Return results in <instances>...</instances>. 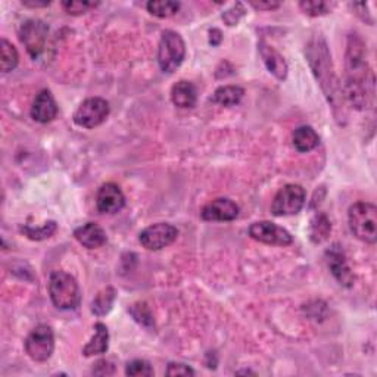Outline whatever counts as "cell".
<instances>
[{"label": "cell", "instance_id": "obj_1", "mask_svg": "<svg viewBox=\"0 0 377 377\" xmlns=\"http://www.w3.org/2000/svg\"><path fill=\"white\" fill-rule=\"evenodd\" d=\"M343 99L357 111H367L374 101V74L367 61V46L358 33L346 40Z\"/></svg>", "mask_w": 377, "mask_h": 377}, {"label": "cell", "instance_id": "obj_2", "mask_svg": "<svg viewBox=\"0 0 377 377\" xmlns=\"http://www.w3.org/2000/svg\"><path fill=\"white\" fill-rule=\"evenodd\" d=\"M305 58L314 78L321 87L323 94H325V98L332 106L334 118L342 124V119L346 118V102L343 99L342 84L339 83V78L333 68L332 53L326 38L320 34L309 38V42L305 46Z\"/></svg>", "mask_w": 377, "mask_h": 377}, {"label": "cell", "instance_id": "obj_3", "mask_svg": "<svg viewBox=\"0 0 377 377\" xmlns=\"http://www.w3.org/2000/svg\"><path fill=\"white\" fill-rule=\"evenodd\" d=\"M47 290L52 304L62 311H74L82 304V292L74 276L55 270L49 276Z\"/></svg>", "mask_w": 377, "mask_h": 377}, {"label": "cell", "instance_id": "obj_4", "mask_svg": "<svg viewBox=\"0 0 377 377\" xmlns=\"http://www.w3.org/2000/svg\"><path fill=\"white\" fill-rule=\"evenodd\" d=\"M348 224L358 240L369 245L377 242V208L374 204L364 200L353 204L348 209Z\"/></svg>", "mask_w": 377, "mask_h": 377}, {"label": "cell", "instance_id": "obj_5", "mask_svg": "<svg viewBox=\"0 0 377 377\" xmlns=\"http://www.w3.org/2000/svg\"><path fill=\"white\" fill-rule=\"evenodd\" d=\"M186 58V45L183 37L172 30L161 34L158 45V65L163 73L172 74Z\"/></svg>", "mask_w": 377, "mask_h": 377}, {"label": "cell", "instance_id": "obj_6", "mask_svg": "<svg viewBox=\"0 0 377 377\" xmlns=\"http://www.w3.org/2000/svg\"><path fill=\"white\" fill-rule=\"evenodd\" d=\"M25 354L36 362H46L55 351V334L47 325L36 326L24 342Z\"/></svg>", "mask_w": 377, "mask_h": 377}, {"label": "cell", "instance_id": "obj_7", "mask_svg": "<svg viewBox=\"0 0 377 377\" xmlns=\"http://www.w3.org/2000/svg\"><path fill=\"white\" fill-rule=\"evenodd\" d=\"M305 200H306V193L302 186L286 184L276 193L273 204H272V214L274 215V217L296 215L304 208Z\"/></svg>", "mask_w": 377, "mask_h": 377}, {"label": "cell", "instance_id": "obj_8", "mask_svg": "<svg viewBox=\"0 0 377 377\" xmlns=\"http://www.w3.org/2000/svg\"><path fill=\"white\" fill-rule=\"evenodd\" d=\"M49 36V25L42 20H27L20 27V40L33 59L45 52Z\"/></svg>", "mask_w": 377, "mask_h": 377}, {"label": "cell", "instance_id": "obj_9", "mask_svg": "<svg viewBox=\"0 0 377 377\" xmlns=\"http://www.w3.org/2000/svg\"><path fill=\"white\" fill-rule=\"evenodd\" d=\"M111 112L110 103L102 98H89L77 108L74 123L82 128H94L103 124Z\"/></svg>", "mask_w": 377, "mask_h": 377}, {"label": "cell", "instance_id": "obj_10", "mask_svg": "<svg viewBox=\"0 0 377 377\" xmlns=\"http://www.w3.org/2000/svg\"><path fill=\"white\" fill-rule=\"evenodd\" d=\"M179 230L170 223H156L143 228L139 235V242L147 251H161L177 239Z\"/></svg>", "mask_w": 377, "mask_h": 377}, {"label": "cell", "instance_id": "obj_11", "mask_svg": "<svg viewBox=\"0 0 377 377\" xmlns=\"http://www.w3.org/2000/svg\"><path fill=\"white\" fill-rule=\"evenodd\" d=\"M249 236L264 245L273 246H289L292 245V235L276 223L272 221H257L249 226Z\"/></svg>", "mask_w": 377, "mask_h": 377}, {"label": "cell", "instance_id": "obj_12", "mask_svg": "<svg viewBox=\"0 0 377 377\" xmlns=\"http://www.w3.org/2000/svg\"><path fill=\"white\" fill-rule=\"evenodd\" d=\"M325 258L327 263L329 270L332 276L336 279V281L339 283L341 286L349 289L354 286L355 283V276L351 270V267L348 264L345 251L339 244H333L326 252H325Z\"/></svg>", "mask_w": 377, "mask_h": 377}, {"label": "cell", "instance_id": "obj_13", "mask_svg": "<svg viewBox=\"0 0 377 377\" xmlns=\"http://www.w3.org/2000/svg\"><path fill=\"white\" fill-rule=\"evenodd\" d=\"M240 208L235 200L228 198H217L207 204L200 211L204 221H233L239 217Z\"/></svg>", "mask_w": 377, "mask_h": 377}, {"label": "cell", "instance_id": "obj_14", "mask_svg": "<svg viewBox=\"0 0 377 377\" xmlns=\"http://www.w3.org/2000/svg\"><path fill=\"white\" fill-rule=\"evenodd\" d=\"M124 205L126 196L118 184L105 183L101 186L96 196V207L101 214H117Z\"/></svg>", "mask_w": 377, "mask_h": 377}, {"label": "cell", "instance_id": "obj_15", "mask_svg": "<svg viewBox=\"0 0 377 377\" xmlns=\"http://www.w3.org/2000/svg\"><path fill=\"white\" fill-rule=\"evenodd\" d=\"M30 115L40 124L52 123V121L58 117V105L50 90L43 89L38 91L31 105Z\"/></svg>", "mask_w": 377, "mask_h": 377}, {"label": "cell", "instance_id": "obj_16", "mask_svg": "<svg viewBox=\"0 0 377 377\" xmlns=\"http://www.w3.org/2000/svg\"><path fill=\"white\" fill-rule=\"evenodd\" d=\"M258 50L268 73L273 74L279 82H285L289 73V66L285 58H283L273 46L265 43L264 40H261V42L258 43Z\"/></svg>", "mask_w": 377, "mask_h": 377}, {"label": "cell", "instance_id": "obj_17", "mask_svg": "<svg viewBox=\"0 0 377 377\" xmlns=\"http://www.w3.org/2000/svg\"><path fill=\"white\" fill-rule=\"evenodd\" d=\"M74 237L80 245L87 249H98L106 244V233L96 223H86L77 227L74 230Z\"/></svg>", "mask_w": 377, "mask_h": 377}, {"label": "cell", "instance_id": "obj_18", "mask_svg": "<svg viewBox=\"0 0 377 377\" xmlns=\"http://www.w3.org/2000/svg\"><path fill=\"white\" fill-rule=\"evenodd\" d=\"M171 102L182 110H191L198 102V90L193 83L180 80L171 87Z\"/></svg>", "mask_w": 377, "mask_h": 377}, {"label": "cell", "instance_id": "obj_19", "mask_svg": "<svg viewBox=\"0 0 377 377\" xmlns=\"http://www.w3.org/2000/svg\"><path fill=\"white\" fill-rule=\"evenodd\" d=\"M108 348H110V330H108L106 325L99 321L94 325V333L91 336V339L83 348V355L84 357L102 355L108 353Z\"/></svg>", "mask_w": 377, "mask_h": 377}, {"label": "cell", "instance_id": "obj_20", "mask_svg": "<svg viewBox=\"0 0 377 377\" xmlns=\"http://www.w3.org/2000/svg\"><path fill=\"white\" fill-rule=\"evenodd\" d=\"M292 143L300 154H308L320 145V136L311 126H301L293 131Z\"/></svg>", "mask_w": 377, "mask_h": 377}, {"label": "cell", "instance_id": "obj_21", "mask_svg": "<svg viewBox=\"0 0 377 377\" xmlns=\"http://www.w3.org/2000/svg\"><path fill=\"white\" fill-rule=\"evenodd\" d=\"M332 233V223L325 212H317L309 221V239L313 244L320 245L326 242Z\"/></svg>", "mask_w": 377, "mask_h": 377}, {"label": "cell", "instance_id": "obj_22", "mask_svg": "<svg viewBox=\"0 0 377 377\" xmlns=\"http://www.w3.org/2000/svg\"><path fill=\"white\" fill-rule=\"evenodd\" d=\"M117 300V292L112 286H106L98 295L94 296L91 305H90V311L96 317H103L106 314L111 313V309L115 304Z\"/></svg>", "mask_w": 377, "mask_h": 377}, {"label": "cell", "instance_id": "obj_23", "mask_svg": "<svg viewBox=\"0 0 377 377\" xmlns=\"http://www.w3.org/2000/svg\"><path fill=\"white\" fill-rule=\"evenodd\" d=\"M245 96V90L240 86H221L214 91L211 101L220 106H236Z\"/></svg>", "mask_w": 377, "mask_h": 377}, {"label": "cell", "instance_id": "obj_24", "mask_svg": "<svg viewBox=\"0 0 377 377\" xmlns=\"http://www.w3.org/2000/svg\"><path fill=\"white\" fill-rule=\"evenodd\" d=\"M58 230V224L57 221H46L45 224H42L40 227H34V226H29V224H24V226H20V232L30 240H36V242H42V240H46L49 237H52L53 235L57 233Z\"/></svg>", "mask_w": 377, "mask_h": 377}, {"label": "cell", "instance_id": "obj_25", "mask_svg": "<svg viewBox=\"0 0 377 377\" xmlns=\"http://www.w3.org/2000/svg\"><path fill=\"white\" fill-rule=\"evenodd\" d=\"M20 55L17 47L13 46L6 38H2L0 42V66L3 73H10L18 66Z\"/></svg>", "mask_w": 377, "mask_h": 377}, {"label": "cell", "instance_id": "obj_26", "mask_svg": "<svg viewBox=\"0 0 377 377\" xmlns=\"http://www.w3.org/2000/svg\"><path fill=\"white\" fill-rule=\"evenodd\" d=\"M146 9L151 15L156 18H170L176 15L180 9L179 2H170V0H163V2H156V0H151L146 3Z\"/></svg>", "mask_w": 377, "mask_h": 377}, {"label": "cell", "instance_id": "obj_27", "mask_svg": "<svg viewBox=\"0 0 377 377\" xmlns=\"http://www.w3.org/2000/svg\"><path fill=\"white\" fill-rule=\"evenodd\" d=\"M128 313L134 318V321H138L140 326L147 327V329H152L155 326V320H154L152 311H151V308L147 306L146 302L133 304L128 308Z\"/></svg>", "mask_w": 377, "mask_h": 377}, {"label": "cell", "instance_id": "obj_28", "mask_svg": "<svg viewBox=\"0 0 377 377\" xmlns=\"http://www.w3.org/2000/svg\"><path fill=\"white\" fill-rule=\"evenodd\" d=\"M334 5L336 3L323 2V0H304L300 2V9L308 17H323L332 12Z\"/></svg>", "mask_w": 377, "mask_h": 377}, {"label": "cell", "instance_id": "obj_29", "mask_svg": "<svg viewBox=\"0 0 377 377\" xmlns=\"http://www.w3.org/2000/svg\"><path fill=\"white\" fill-rule=\"evenodd\" d=\"M126 374L127 376H134V377H149L154 376L155 371L149 362L145 360H133L127 362L126 366Z\"/></svg>", "mask_w": 377, "mask_h": 377}, {"label": "cell", "instance_id": "obj_30", "mask_svg": "<svg viewBox=\"0 0 377 377\" xmlns=\"http://www.w3.org/2000/svg\"><path fill=\"white\" fill-rule=\"evenodd\" d=\"M96 6H99L98 2H82V0H66V2H62V8L70 15H83V13Z\"/></svg>", "mask_w": 377, "mask_h": 377}, {"label": "cell", "instance_id": "obj_31", "mask_svg": "<svg viewBox=\"0 0 377 377\" xmlns=\"http://www.w3.org/2000/svg\"><path fill=\"white\" fill-rule=\"evenodd\" d=\"M245 15H246V9H245L244 3L237 2V3H235L230 9H227L226 12H223L221 18H223V21L226 22V25H228V27H235V25L239 24V21H240L242 18H244Z\"/></svg>", "mask_w": 377, "mask_h": 377}, {"label": "cell", "instance_id": "obj_32", "mask_svg": "<svg viewBox=\"0 0 377 377\" xmlns=\"http://www.w3.org/2000/svg\"><path fill=\"white\" fill-rule=\"evenodd\" d=\"M165 374L167 376H195V370L192 367L183 364V362H170Z\"/></svg>", "mask_w": 377, "mask_h": 377}, {"label": "cell", "instance_id": "obj_33", "mask_svg": "<svg viewBox=\"0 0 377 377\" xmlns=\"http://www.w3.org/2000/svg\"><path fill=\"white\" fill-rule=\"evenodd\" d=\"M91 373L98 374V376H111L115 373V369H114L112 362L106 361V360H99L96 364H94Z\"/></svg>", "mask_w": 377, "mask_h": 377}, {"label": "cell", "instance_id": "obj_34", "mask_svg": "<svg viewBox=\"0 0 377 377\" xmlns=\"http://www.w3.org/2000/svg\"><path fill=\"white\" fill-rule=\"evenodd\" d=\"M351 6L355 10V15H358L362 21L367 22L369 25L374 24V20L371 18L370 12H369V5L367 3H353Z\"/></svg>", "mask_w": 377, "mask_h": 377}, {"label": "cell", "instance_id": "obj_35", "mask_svg": "<svg viewBox=\"0 0 377 377\" xmlns=\"http://www.w3.org/2000/svg\"><path fill=\"white\" fill-rule=\"evenodd\" d=\"M249 5L252 8H255L257 10H274L280 8V2H249Z\"/></svg>", "mask_w": 377, "mask_h": 377}, {"label": "cell", "instance_id": "obj_36", "mask_svg": "<svg viewBox=\"0 0 377 377\" xmlns=\"http://www.w3.org/2000/svg\"><path fill=\"white\" fill-rule=\"evenodd\" d=\"M223 42V33L219 29H211L209 30V45L219 46Z\"/></svg>", "mask_w": 377, "mask_h": 377}, {"label": "cell", "instance_id": "obj_37", "mask_svg": "<svg viewBox=\"0 0 377 377\" xmlns=\"http://www.w3.org/2000/svg\"><path fill=\"white\" fill-rule=\"evenodd\" d=\"M22 5L27 8H46L50 5V2L45 0V2H36V0H22Z\"/></svg>", "mask_w": 377, "mask_h": 377}, {"label": "cell", "instance_id": "obj_38", "mask_svg": "<svg viewBox=\"0 0 377 377\" xmlns=\"http://www.w3.org/2000/svg\"><path fill=\"white\" fill-rule=\"evenodd\" d=\"M237 374H253V373L249 370H244V371H237Z\"/></svg>", "mask_w": 377, "mask_h": 377}]
</instances>
